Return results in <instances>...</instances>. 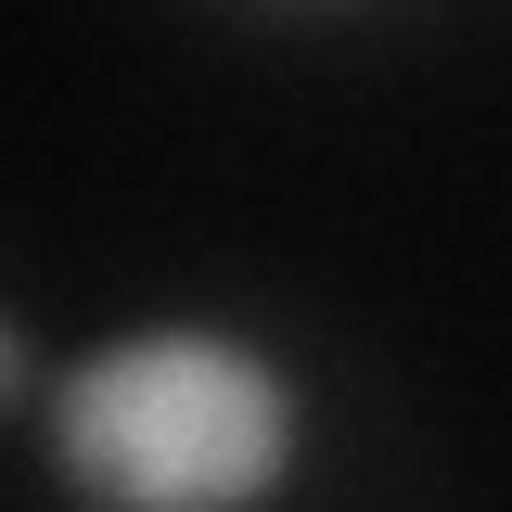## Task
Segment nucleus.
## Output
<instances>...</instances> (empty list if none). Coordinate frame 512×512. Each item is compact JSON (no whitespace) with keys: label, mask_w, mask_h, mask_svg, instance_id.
Listing matches in <instances>:
<instances>
[{"label":"nucleus","mask_w":512,"mask_h":512,"mask_svg":"<svg viewBox=\"0 0 512 512\" xmlns=\"http://www.w3.org/2000/svg\"><path fill=\"white\" fill-rule=\"evenodd\" d=\"M64 512H282L320 461L308 359L244 308H141L39 372Z\"/></svg>","instance_id":"f257e3e1"},{"label":"nucleus","mask_w":512,"mask_h":512,"mask_svg":"<svg viewBox=\"0 0 512 512\" xmlns=\"http://www.w3.org/2000/svg\"><path fill=\"white\" fill-rule=\"evenodd\" d=\"M39 372H52V359H39V320L0 295V423H26V410H39Z\"/></svg>","instance_id":"f03ea898"}]
</instances>
